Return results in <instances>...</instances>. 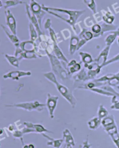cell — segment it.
Returning <instances> with one entry per match:
<instances>
[{"instance_id": "8", "label": "cell", "mask_w": 119, "mask_h": 148, "mask_svg": "<svg viewBox=\"0 0 119 148\" xmlns=\"http://www.w3.org/2000/svg\"><path fill=\"white\" fill-rule=\"evenodd\" d=\"M24 125H25L26 127L30 129L34 130L37 134H42V133H45V132H48V133H53L52 131H48L47 129L44 128V127L43 125L41 124H33L29 122H24L23 123Z\"/></svg>"}, {"instance_id": "42", "label": "cell", "mask_w": 119, "mask_h": 148, "mask_svg": "<svg viewBox=\"0 0 119 148\" xmlns=\"http://www.w3.org/2000/svg\"><path fill=\"white\" fill-rule=\"evenodd\" d=\"M0 146H1V143H0Z\"/></svg>"}, {"instance_id": "28", "label": "cell", "mask_w": 119, "mask_h": 148, "mask_svg": "<svg viewBox=\"0 0 119 148\" xmlns=\"http://www.w3.org/2000/svg\"><path fill=\"white\" fill-rule=\"evenodd\" d=\"M104 130L108 134V135L109 136H110L116 132H118V128L116 125V124L110 125V126H109L107 127L104 128Z\"/></svg>"}, {"instance_id": "40", "label": "cell", "mask_w": 119, "mask_h": 148, "mask_svg": "<svg viewBox=\"0 0 119 148\" xmlns=\"http://www.w3.org/2000/svg\"><path fill=\"white\" fill-rule=\"evenodd\" d=\"M66 148H69V146L68 145H66Z\"/></svg>"}, {"instance_id": "38", "label": "cell", "mask_w": 119, "mask_h": 148, "mask_svg": "<svg viewBox=\"0 0 119 148\" xmlns=\"http://www.w3.org/2000/svg\"><path fill=\"white\" fill-rule=\"evenodd\" d=\"M3 7V3L1 0H0V8H1Z\"/></svg>"}, {"instance_id": "43", "label": "cell", "mask_w": 119, "mask_h": 148, "mask_svg": "<svg viewBox=\"0 0 119 148\" xmlns=\"http://www.w3.org/2000/svg\"><path fill=\"white\" fill-rule=\"evenodd\" d=\"M0 43H1V40H0Z\"/></svg>"}, {"instance_id": "29", "label": "cell", "mask_w": 119, "mask_h": 148, "mask_svg": "<svg viewBox=\"0 0 119 148\" xmlns=\"http://www.w3.org/2000/svg\"><path fill=\"white\" fill-rule=\"evenodd\" d=\"M103 15V19L105 21V22H106L107 23H112L114 19V17L112 15L111 12H105V14H102Z\"/></svg>"}, {"instance_id": "41", "label": "cell", "mask_w": 119, "mask_h": 148, "mask_svg": "<svg viewBox=\"0 0 119 148\" xmlns=\"http://www.w3.org/2000/svg\"><path fill=\"white\" fill-rule=\"evenodd\" d=\"M118 44H119V39H118Z\"/></svg>"}, {"instance_id": "2", "label": "cell", "mask_w": 119, "mask_h": 148, "mask_svg": "<svg viewBox=\"0 0 119 148\" xmlns=\"http://www.w3.org/2000/svg\"><path fill=\"white\" fill-rule=\"evenodd\" d=\"M6 107H15L17 108L23 109L28 112H33V111H37L38 112H41L44 110V107H46V104L41 103L38 101L23 102L19 103H15L12 104H7Z\"/></svg>"}, {"instance_id": "27", "label": "cell", "mask_w": 119, "mask_h": 148, "mask_svg": "<svg viewBox=\"0 0 119 148\" xmlns=\"http://www.w3.org/2000/svg\"><path fill=\"white\" fill-rule=\"evenodd\" d=\"M80 37L82 39L88 41L91 40L93 38V34L91 32L89 31L83 30V32H81V33L80 34Z\"/></svg>"}, {"instance_id": "21", "label": "cell", "mask_w": 119, "mask_h": 148, "mask_svg": "<svg viewBox=\"0 0 119 148\" xmlns=\"http://www.w3.org/2000/svg\"><path fill=\"white\" fill-rule=\"evenodd\" d=\"M89 90H90L94 93H95L102 95V96H105L107 97H113L115 96L114 94H113L109 92H107L105 90H103L100 88H92V89H90Z\"/></svg>"}, {"instance_id": "14", "label": "cell", "mask_w": 119, "mask_h": 148, "mask_svg": "<svg viewBox=\"0 0 119 148\" xmlns=\"http://www.w3.org/2000/svg\"><path fill=\"white\" fill-rule=\"evenodd\" d=\"M73 79L75 82L77 81H88L89 78L88 76L87 71H86L85 69H82L80 72L76 74L75 75L73 76Z\"/></svg>"}, {"instance_id": "33", "label": "cell", "mask_w": 119, "mask_h": 148, "mask_svg": "<svg viewBox=\"0 0 119 148\" xmlns=\"http://www.w3.org/2000/svg\"><path fill=\"white\" fill-rule=\"evenodd\" d=\"M117 148H119V133L116 132L110 136Z\"/></svg>"}, {"instance_id": "12", "label": "cell", "mask_w": 119, "mask_h": 148, "mask_svg": "<svg viewBox=\"0 0 119 148\" xmlns=\"http://www.w3.org/2000/svg\"><path fill=\"white\" fill-rule=\"evenodd\" d=\"M19 47L23 51H33L37 53L36 46L31 40L20 43L19 44Z\"/></svg>"}, {"instance_id": "9", "label": "cell", "mask_w": 119, "mask_h": 148, "mask_svg": "<svg viewBox=\"0 0 119 148\" xmlns=\"http://www.w3.org/2000/svg\"><path fill=\"white\" fill-rule=\"evenodd\" d=\"M41 134L44 138H46L48 140L47 142V145L48 146H52L54 148H60L63 143L64 142L63 139H54L45 134L44 133H42Z\"/></svg>"}, {"instance_id": "19", "label": "cell", "mask_w": 119, "mask_h": 148, "mask_svg": "<svg viewBox=\"0 0 119 148\" xmlns=\"http://www.w3.org/2000/svg\"><path fill=\"white\" fill-rule=\"evenodd\" d=\"M30 8L31 11L35 15L40 14L43 11H41V6L35 2L34 0H31L30 1Z\"/></svg>"}, {"instance_id": "11", "label": "cell", "mask_w": 119, "mask_h": 148, "mask_svg": "<svg viewBox=\"0 0 119 148\" xmlns=\"http://www.w3.org/2000/svg\"><path fill=\"white\" fill-rule=\"evenodd\" d=\"M63 139L66 145L72 146V147L75 146V142H74V138L69 130L67 128L64 130L63 132Z\"/></svg>"}, {"instance_id": "10", "label": "cell", "mask_w": 119, "mask_h": 148, "mask_svg": "<svg viewBox=\"0 0 119 148\" xmlns=\"http://www.w3.org/2000/svg\"><path fill=\"white\" fill-rule=\"evenodd\" d=\"M1 27H2V29H3L4 32H5L6 36H7V38L9 39V40L11 41V42H12L16 47H19V40L18 39V37L16 36V35L12 33H10L8 29L3 25H1Z\"/></svg>"}, {"instance_id": "23", "label": "cell", "mask_w": 119, "mask_h": 148, "mask_svg": "<svg viewBox=\"0 0 119 148\" xmlns=\"http://www.w3.org/2000/svg\"><path fill=\"white\" fill-rule=\"evenodd\" d=\"M109 115L107 110L103 104H100L98 110V117L100 120H102Z\"/></svg>"}, {"instance_id": "32", "label": "cell", "mask_w": 119, "mask_h": 148, "mask_svg": "<svg viewBox=\"0 0 119 148\" xmlns=\"http://www.w3.org/2000/svg\"><path fill=\"white\" fill-rule=\"evenodd\" d=\"M117 96H114L112 97V104L110 106V108L115 110H119V100L117 99Z\"/></svg>"}, {"instance_id": "34", "label": "cell", "mask_w": 119, "mask_h": 148, "mask_svg": "<svg viewBox=\"0 0 119 148\" xmlns=\"http://www.w3.org/2000/svg\"><path fill=\"white\" fill-rule=\"evenodd\" d=\"M116 38V34L114 33L109 35L105 39V42L107 46H110L112 45V43L113 42V41L115 40Z\"/></svg>"}, {"instance_id": "15", "label": "cell", "mask_w": 119, "mask_h": 148, "mask_svg": "<svg viewBox=\"0 0 119 148\" xmlns=\"http://www.w3.org/2000/svg\"><path fill=\"white\" fill-rule=\"evenodd\" d=\"M101 121L102 120H100L98 117H95L88 121L87 123L88 128L91 130H95L100 127Z\"/></svg>"}, {"instance_id": "36", "label": "cell", "mask_w": 119, "mask_h": 148, "mask_svg": "<svg viewBox=\"0 0 119 148\" xmlns=\"http://www.w3.org/2000/svg\"><path fill=\"white\" fill-rule=\"evenodd\" d=\"M91 146H92V145L89 143V139L88 138L86 140H85L83 142L82 148H91Z\"/></svg>"}, {"instance_id": "20", "label": "cell", "mask_w": 119, "mask_h": 148, "mask_svg": "<svg viewBox=\"0 0 119 148\" xmlns=\"http://www.w3.org/2000/svg\"><path fill=\"white\" fill-rule=\"evenodd\" d=\"M54 52L56 54V57L58 58V60L63 61V62L68 64L69 61L67 60V59L65 57V56L63 54V53H62L61 49L59 48V47L57 46V44L54 43Z\"/></svg>"}, {"instance_id": "25", "label": "cell", "mask_w": 119, "mask_h": 148, "mask_svg": "<svg viewBox=\"0 0 119 148\" xmlns=\"http://www.w3.org/2000/svg\"><path fill=\"white\" fill-rule=\"evenodd\" d=\"M107 83L110 86L118 87L119 88V86H118L119 84V72L117 73V74H114V77L110 80H109Z\"/></svg>"}, {"instance_id": "5", "label": "cell", "mask_w": 119, "mask_h": 148, "mask_svg": "<svg viewBox=\"0 0 119 148\" xmlns=\"http://www.w3.org/2000/svg\"><path fill=\"white\" fill-rule=\"evenodd\" d=\"M5 15L7 26L11 33L16 35V21L14 15L9 9L5 10Z\"/></svg>"}, {"instance_id": "18", "label": "cell", "mask_w": 119, "mask_h": 148, "mask_svg": "<svg viewBox=\"0 0 119 148\" xmlns=\"http://www.w3.org/2000/svg\"><path fill=\"white\" fill-rule=\"evenodd\" d=\"M115 121L113 115H108L107 117L104 118L102 120L101 125L103 126V128L107 127L109 126L115 124Z\"/></svg>"}, {"instance_id": "26", "label": "cell", "mask_w": 119, "mask_h": 148, "mask_svg": "<svg viewBox=\"0 0 119 148\" xmlns=\"http://www.w3.org/2000/svg\"><path fill=\"white\" fill-rule=\"evenodd\" d=\"M83 1L94 14L97 12V6L94 0H83Z\"/></svg>"}, {"instance_id": "3", "label": "cell", "mask_w": 119, "mask_h": 148, "mask_svg": "<svg viewBox=\"0 0 119 148\" xmlns=\"http://www.w3.org/2000/svg\"><path fill=\"white\" fill-rule=\"evenodd\" d=\"M47 56L50 58L51 68L54 73H55L56 75L59 76L62 80L67 79L68 78L69 73L61 65L58 58H56L52 54H47Z\"/></svg>"}, {"instance_id": "6", "label": "cell", "mask_w": 119, "mask_h": 148, "mask_svg": "<svg viewBox=\"0 0 119 148\" xmlns=\"http://www.w3.org/2000/svg\"><path fill=\"white\" fill-rule=\"evenodd\" d=\"M31 73L30 71H14L9 72L3 75L4 79H12V80L18 81L20 78L31 76Z\"/></svg>"}, {"instance_id": "13", "label": "cell", "mask_w": 119, "mask_h": 148, "mask_svg": "<svg viewBox=\"0 0 119 148\" xmlns=\"http://www.w3.org/2000/svg\"><path fill=\"white\" fill-rule=\"evenodd\" d=\"M67 68L69 69V74H73L78 72L81 69L80 63H77L75 60H72L67 64Z\"/></svg>"}, {"instance_id": "4", "label": "cell", "mask_w": 119, "mask_h": 148, "mask_svg": "<svg viewBox=\"0 0 119 148\" xmlns=\"http://www.w3.org/2000/svg\"><path fill=\"white\" fill-rule=\"evenodd\" d=\"M58 96L52 95L50 93L47 94L46 105L48 110L50 117L51 119H53L54 118V113L58 104Z\"/></svg>"}, {"instance_id": "17", "label": "cell", "mask_w": 119, "mask_h": 148, "mask_svg": "<svg viewBox=\"0 0 119 148\" xmlns=\"http://www.w3.org/2000/svg\"><path fill=\"white\" fill-rule=\"evenodd\" d=\"M4 57L11 65L15 68L19 67V60L15 56H11L7 54H5Z\"/></svg>"}, {"instance_id": "16", "label": "cell", "mask_w": 119, "mask_h": 148, "mask_svg": "<svg viewBox=\"0 0 119 148\" xmlns=\"http://www.w3.org/2000/svg\"><path fill=\"white\" fill-rule=\"evenodd\" d=\"M79 39L77 37L75 36H72L71 40H70V49H69V54L70 55H73L75 51L77 49L78 45L79 43Z\"/></svg>"}, {"instance_id": "22", "label": "cell", "mask_w": 119, "mask_h": 148, "mask_svg": "<svg viewBox=\"0 0 119 148\" xmlns=\"http://www.w3.org/2000/svg\"><path fill=\"white\" fill-rule=\"evenodd\" d=\"M23 3V2L21 0H6L4 1V8L7 10L9 8L14 7Z\"/></svg>"}, {"instance_id": "37", "label": "cell", "mask_w": 119, "mask_h": 148, "mask_svg": "<svg viewBox=\"0 0 119 148\" xmlns=\"http://www.w3.org/2000/svg\"><path fill=\"white\" fill-rule=\"evenodd\" d=\"M29 148H35V146L33 144H29Z\"/></svg>"}, {"instance_id": "24", "label": "cell", "mask_w": 119, "mask_h": 148, "mask_svg": "<svg viewBox=\"0 0 119 148\" xmlns=\"http://www.w3.org/2000/svg\"><path fill=\"white\" fill-rule=\"evenodd\" d=\"M79 54H80L82 57V60L84 64H90L93 62V60L90 54L83 52H80Z\"/></svg>"}, {"instance_id": "1", "label": "cell", "mask_w": 119, "mask_h": 148, "mask_svg": "<svg viewBox=\"0 0 119 148\" xmlns=\"http://www.w3.org/2000/svg\"><path fill=\"white\" fill-rule=\"evenodd\" d=\"M44 76L51 82L54 84L58 92L71 105L73 108H75L77 104V100L73 95V93L66 86L59 84L57 81L55 73L52 72H48L44 73Z\"/></svg>"}, {"instance_id": "7", "label": "cell", "mask_w": 119, "mask_h": 148, "mask_svg": "<svg viewBox=\"0 0 119 148\" xmlns=\"http://www.w3.org/2000/svg\"><path fill=\"white\" fill-rule=\"evenodd\" d=\"M26 13L28 15L29 19L31 21L32 24L34 25V26L36 29V30H37L38 36H40L41 34H43V33L41 32V31L40 30V27H39V25L38 24L37 19L36 17L35 16V15L31 11H30V9H29V7L26 4Z\"/></svg>"}, {"instance_id": "30", "label": "cell", "mask_w": 119, "mask_h": 148, "mask_svg": "<svg viewBox=\"0 0 119 148\" xmlns=\"http://www.w3.org/2000/svg\"><path fill=\"white\" fill-rule=\"evenodd\" d=\"M37 58V56L33 51H23L22 54V59H35Z\"/></svg>"}, {"instance_id": "31", "label": "cell", "mask_w": 119, "mask_h": 148, "mask_svg": "<svg viewBox=\"0 0 119 148\" xmlns=\"http://www.w3.org/2000/svg\"><path fill=\"white\" fill-rule=\"evenodd\" d=\"M29 27H30V38H31V40L34 42L36 40V39L37 38V33L36 32L37 31H35V29H34V26L32 23H30L29 25Z\"/></svg>"}, {"instance_id": "39", "label": "cell", "mask_w": 119, "mask_h": 148, "mask_svg": "<svg viewBox=\"0 0 119 148\" xmlns=\"http://www.w3.org/2000/svg\"><path fill=\"white\" fill-rule=\"evenodd\" d=\"M23 148H29V145H24Z\"/></svg>"}, {"instance_id": "35", "label": "cell", "mask_w": 119, "mask_h": 148, "mask_svg": "<svg viewBox=\"0 0 119 148\" xmlns=\"http://www.w3.org/2000/svg\"><path fill=\"white\" fill-rule=\"evenodd\" d=\"M101 30H102V27L99 25H97V24L94 25L92 27V32L94 33L97 34H99L101 32Z\"/></svg>"}]
</instances>
